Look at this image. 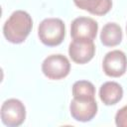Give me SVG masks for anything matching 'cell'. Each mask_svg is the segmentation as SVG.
<instances>
[{
    "label": "cell",
    "instance_id": "7",
    "mask_svg": "<svg viewBox=\"0 0 127 127\" xmlns=\"http://www.w3.org/2000/svg\"><path fill=\"white\" fill-rule=\"evenodd\" d=\"M98 24L89 17H77L70 24V36L72 40H91L96 38Z\"/></svg>",
    "mask_w": 127,
    "mask_h": 127
},
{
    "label": "cell",
    "instance_id": "6",
    "mask_svg": "<svg viewBox=\"0 0 127 127\" xmlns=\"http://www.w3.org/2000/svg\"><path fill=\"white\" fill-rule=\"evenodd\" d=\"M104 73L110 77H120L127 70V57L119 50L107 53L102 62Z\"/></svg>",
    "mask_w": 127,
    "mask_h": 127
},
{
    "label": "cell",
    "instance_id": "12",
    "mask_svg": "<svg viewBox=\"0 0 127 127\" xmlns=\"http://www.w3.org/2000/svg\"><path fill=\"white\" fill-rule=\"evenodd\" d=\"M71 92L76 98H95V87L88 80H77L73 83Z\"/></svg>",
    "mask_w": 127,
    "mask_h": 127
},
{
    "label": "cell",
    "instance_id": "8",
    "mask_svg": "<svg viewBox=\"0 0 127 127\" xmlns=\"http://www.w3.org/2000/svg\"><path fill=\"white\" fill-rule=\"evenodd\" d=\"M95 54V45L91 40H73L68 46L70 59L79 64L90 62Z\"/></svg>",
    "mask_w": 127,
    "mask_h": 127
},
{
    "label": "cell",
    "instance_id": "11",
    "mask_svg": "<svg viewBox=\"0 0 127 127\" xmlns=\"http://www.w3.org/2000/svg\"><path fill=\"white\" fill-rule=\"evenodd\" d=\"M122 29L116 23H107L100 33V41L106 47H115L122 41Z\"/></svg>",
    "mask_w": 127,
    "mask_h": 127
},
{
    "label": "cell",
    "instance_id": "10",
    "mask_svg": "<svg viewBox=\"0 0 127 127\" xmlns=\"http://www.w3.org/2000/svg\"><path fill=\"white\" fill-rule=\"evenodd\" d=\"M74 5L92 15L103 16L112 8V0H73Z\"/></svg>",
    "mask_w": 127,
    "mask_h": 127
},
{
    "label": "cell",
    "instance_id": "5",
    "mask_svg": "<svg viewBox=\"0 0 127 127\" xmlns=\"http://www.w3.org/2000/svg\"><path fill=\"white\" fill-rule=\"evenodd\" d=\"M69 112L71 117L76 121H90L97 113V103L95 98L73 97L69 104Z\"/></svg>",
    "mask_w": 127,
    "mask_h": 127
},
{
    "label": "cell",
    "instance_id": "2",
    "mask_svg": "<svg viewBox=\"0 0 127 127\" xmlns=\"http://www.w3.org/2000/svg\"><path fill=\"white\" fill-rule=\"evenodd\" d=\"M65 36V26L59 18L44 19L38 28L40 41L48 47H56L63 43Z\"/></svg>",
    "mask_w": 127,
    "mask_h": 127
},
{
    "label": "cell",
    "instance_id": "9",
    "mask_svg": "<svg viewBox=\"0 0 127 127\" xmlns=\"http://www.w3.org/2000/svg\"><path fill=\"white\" fill-rule=\"evenodd\" d=\"M100 100L105 105H114L123 97V88L116 81H106L99 88Z\"/></svg>",
    "mask_w": 127,
    "mask_h": 127
},
{
    "label": "cell",
    "instance_id": "13",
    "mask_svg": "<svg viewBox=\"0 0 127 127\" xmlns=\"http://www.w3.org/2000/svg\"><path fill=\"white\" fill-rule=\"evenodd\" d=\"M115 124L118 127H127V105L117 111L115 115Z\"/></svg>",
    "mask_w": 127,
    "mask_h": 127
},
{
    "label": "cell",
    "instance_id": "1",
    "mask_svg": "<svg viewBox=\"0 0 127 127\" xmlns=\"http://www.w3.org/2000/svg\"><path fill=\"white\" fill-rule=\"evenodd\" d=\"M33 28L32 17L23 10L14 11L3 26L6 40L12 44H21L30 35Z\"/></svg>",
    "mask_w": 127,
    "mask_h": 127
},
{
    "label": "cell",
    "instance_id": "3",
    "mask_svg": "<svg viewBox=\"0 0 127 127\" xmlns=\"http://www.w3.org/2000/svg\"><path fill=\"white\" fill-rule=\"evenodd\" d=\"M42 71L49 79L59 80L68 75L70 71V63L64 55H51L44 60Z\"/></svg>",
    "mask_w": 127,
    "mask_h": 127
},
{
    "label": "cell",
    "instance_id": "4",
    "mask_svg": "<svg viewBox=\"0 0 127 127\" xmlns=\"http://www.w3.org/2000/svg\"><path fill=\"white\" fill-rule=\"evenodd\" d=\"M0 116L4 125L8 127L20 126L26 118V107L19 99H7L2 103Z\"/></svg>",
    "mask_w": 127,
    "mask_h": 127
},
{
    "label": "cell",
    "instance_id": "14",
    "mask_svg": "<svg viewBox=\"0 0 127 127\" xmlns=\"http://www.w3.org/2000/svg\"><path fill=\"white\" fill-rule=\"evenodd\" d=\"M126 33H127V24H126Z\"/></svg>",
    "mask_w": 127,
    "mask_h": 127
}]
</instances>
